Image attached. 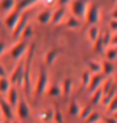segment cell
<instances>
[{
	"label": "cell",
	"mask_w": 117,
	"mask_h": 123,
	"mask_svg": "<svg viewBox=\"0 0 117 123\" xmlns=\"http://www.w3.org/2000/svg\"><path fill=\"white\" fill-rule=\"evenodd\" d=\"M48 96L51 97H61V87L59 84H52V86H48L46 91H45Z\"/></svg>",
	"instance_id": "obj_24"
},
{
	"label": "cell",
	"mask_w": 117,
	"mask_h": 123,
	"mask_svg": "<svg viewBox=\"0 0 117 123\" xmlns=\"http://www.w3.org/2000/svg\"><path fill=\"white\" fill-rule=\"evenodd\" d=\"M51 15H52V10H49V9H45V10L39 12L38 16H36L38 23H41V25H48V23L51 22Z\"/></svg>",
	"instance_id": "obj_18"
},
{
	"label": "cell",
	"mask_w": 117,
	"mask_h": 123,
	"mask_svg": "<svg viewBox=\"0 0 117 123\" xmlns=\"http://www.w3.org/2000/svg\"><path fill=\"white\" fill-rule=\"evenodd\" d=\"M91 111H93V106H91V104H87V106H84L82 109H80L78 117H80L81 120H85V119L91 114Z\"/></svg>",
	"instance_id": "obj_27"
},
{
	"label": "cell",
	"mask_w": 117,
	"mask_h": 123,
	"mask_svg": "<svg viewBox=\"0 0 117 123\" xmlns=\"http://www.w3.org/2000/svg\"><path fill=\"white\" fill-rule=\"evenodd\" d=\"M58 55H59V51H58L56 48L49 49V51L45 54V65H52V64L55 62V59L58 58Z\"/></svg>",
	"instance_id": "obj_20"
},
{
	"label": "cell",
	"mask_w": 117,
	"mask_h": 123,
	"mask_svg": "<svg viewBox=\"0 0 117 123\" xmlns=\"http://www.w3.org/2000/svg\"><path fill=\"white\" fill-rule=\"evenodd\" d=\"M100 19V6L94 2H88V7L85 12V22L88 23V26L95 25Z\"/></svg>",
	"instance_id": "obj_6"
},
{
	"label": "cell",
	"mask_w": 117,
	"mask_h": 123,
	"mask_svg": "<svg viewBox=\"0 0 117 123\" xmlns=\"http://www.w3.org/2000/svg\"><path fill=\"white\" fill-rule=\"evenodd\" d=\"M52 122L53 123H64V116H62V113H61V110L59 109H53V116H52Z\"/></svg>",
	"instance_id": "obj_34"
},
{
	"label": "cell",
	"mask_w": 117,
	"mask_h": 123,
	"mask_svg": "<svg viewBox=\"0 0 117 123\" xmlns=\"http://www.w3.org/2000/svg\"><path fill=\"white\" fill-rule=\"evenodd\" d=\"M49 86V78H48V71L43 65H41L39 68V74H38V78H36V83H35V87H33V94H35V98L38 100L41 96H43V93L46 91Z\"/></svg>",
	"instance_id": "obj_2"
},
{
	"label": "cell",
	"mask_w": 117,
	"mask_h": 123,
	"mask_svg": "<svg viewBox=\"0 0 117 123\" xmlns=\"http://www.w3.org/2000/svg\"><path fill=\"white\" fill-rule=\"evenodd\" d=\"M10 123H20V122H15V120H12V122H10Z\"/></svg>",
	"instance_id": "obj_43"
},
{
	"label": "cell",
	"mask_w": 117,
	"mask_h": 123,
	"mask_svg": "<svg viewBox=\"0 0 117 123\" xmlns=\"http://www.w3.org/2000/svg\"><path fill=\"white\" fill-rule=\"evenodd\" d=\"M113 98H116V86H114V87H113V88H111V90L104 96V97H103V101H101V103H103L104 106H107Z\"/></svg>",
	"instance_id": "obj_30"
},
{
	"label": "cell",
	"mask_w": 117,
	"mask_h": 123,
	"mask_svg": "<svg viewBox=\"0 0 117 123\" xmlns=\"http://www.w3.org/2000/svg\"><path fill=\"white\" fill-rule=\"evenodd\" d=\"M16 7V2L13 0H2L0 2V10H2V19L5 16H7L9 13H12Z\"/></svg>",
	"instance_id": "obj_13"
},
{
	"label": "cell",
	"mask_w": 117,
	"mask_h": 123,
	"mask_svg": "<svg viewBox=\"0 0 117 123\" xmlns=\"http://www.w3.org/2000/svg\"><path fill=\"white\" fill-rule=\"evenodd\" d=\"M36 3H38V2H35V0H20V2H16V7H15V10L19 12V13H23L25 10L33 7Z\"/></svg>",
	"instance_id": "obj_17"
},
{
	"label": "cell",
	"mask_w": 117,
	"mask_h": 123,
	"mask_svg": "<svg viewBox=\"0 0 117 123\" xmlns=\"http://www.w3.org/2000/svg\"><path fill=\"white\" fill-rule=\"evenodd\" d=\"M33 35V28L30 26V25H28L25 29H23V32H22V35H20V38L23 39V41H28L30 36Z\"/></svg>",
	"instance_id": "obj_35"
},
{
	"label": "cell",
	"mask_w": 117,
	"mask_h": 123,
	"mask_svg": "<svg viewBox=\"0 0 117 123\" xmlns=\"http://www.w3.org/2000/svg\"><path fill=\"white\" fill-rule=\"evenodd\" d=\"M100 29H98V26L97 25H91V26H88V29H87V39L90 41V42H95V39L100 36Z\"/></svg>",
	"instance_id": "obj_19"
},
{
	"label": "cell",
	"mask_w": 117,
	"mask_h": 123,
	"mask_svg": "<svg viewBox=\"0 0 117 123\" xmlns=\"http://www.w3.org/2000/svg\"><path fill=\"white\" fill-rule=\"evenodd\" d=\"M116 111H117V98H113L107 104V114H108V117H114Z\"/></svg>",
	"instance_id": "obj_29"
},
{
	"label": "cell",
	"mask_w": 117,
	"mask_h": 123,
	"mask_svg": "<svg viewBox=\"0 0 117 123\" xmlns=\"http://www.w3.org/2000/svg\"><path fill=\"white\" fill-rule=\"evenodd\" d=\"M5 52H6V43H5V41H0V56Z\"/></svg>",
	"instance_id": "obj_39"
},
{
	"label": "cell",
	"mask_w": 117,
	"mask_h": 123,
	"mask_svg": "<svg viewBox=\"0 0 117 123\" xmlns=\"http://www.w3.org/2000/svg\"><path fill=\"white\" fill-rule=\"evenodd\" d=\"M100 120H101L100 113H98V111H95V110H93V111H91V114H90L84 122H87V123H98Z\"/></svg>",
	"instance_id": "obj_32"
},
{
	"label": "cell",
	"mask_w": 117,
	"mask_h": 123,
	"mask_svg": "<svg viewBox=\"0 0 117 123\" xmlns=\"http://www.w3.org/2000/svg\"><path fill=\"white\" fill-rule=\"evenodd\" d=\"M33 55H35V45H29L28 52L23 58V83L22 87L25 90L26 97L32 96V62H33Z\"/></svg>",
	"instance_id": "obj_1"
},
{
	"label": "cell",
	"mask_w": 117,
	"mask_h": 123,
	"mask_svg": "<svg viewBox=\"0 0 117 123\" xmlns=\"http://www.w3.org/2000/svg\"><path fill=\"white\" fill-rule=\"evenodd\" d=\"M105 78H107V77H104L101 73L91 75V78H90V83H88V86H87V90H88V93H90V94H93L95 90H98V88L101 87V84L104 83V80H105Z\"/></svg>",
	"instance_id": "obj_9"
},
{
	"label": "cell",
	"mask_w": 117,
	"mask_h": 123,
	"mask_svg": "<svg viewBox=\"0 0 117 123\" xmlns=\"http://www.w3.org/2000/svg\"><path fill=\"white\" fill-rule=\"evenodd\" d=\"M64 18H65V6H59L58 9L52 10L51 22H49V23H51L52 26H55V25H58V23H61Z\"/></svg>",
	"instance_id": "obj_12"
},
{
	"label": "cell",
	"mask_w": 117,
	"mask_h": 123,
	"mask_svg": "<svg viewBox=\"0 0 117 123\" xmlns=\"http://www.w3.org/2000/svg\"><path fill=\"white\" fill-rule=\"evenodd\" d=\"M94 49H95V52H98V54H101V52H104L105 51V48H104V43H103V38H101V33H100V36L95 39V42H94Z\"/></svg>",
	"instance_id": "obj_33"
},
{
	"label": "cell",
	"mask_w": 117,
	"mask_h": 123,
	"mask_svg": "<svg viewBox=\"0 0 117 123\" xmlns=\"http://www.w3.org/2000/svg\"><path fill=\"white\" fill-rule=\"evenodd\" d=\"M28 48H29V42H28V41L20 39L19 42H16V43L10 48V56H12V59L16 61V62H18V61H20V59L26 55Z\"/></svg>",
	"instance_id": "obj_5"
},
{
	"label": "cell",
	"mask_w": 117,
	"mask_h": 123,
	"mask_svg": "<svg viewBox=\"0 0 117 123\" xmlns=\"http://www.w3.org/2000/svg\"><path fill=\"white\" fill-rule=\"evenodd\" d=\"M70 7H71V12L74 18H77L78 20L81 18H85V12H87V7H88V2H84V0H74V2H70Z\"/></svg>",
	"instance_id": "obj_7"
},
{
	"label": "cell",
	"mask_w": 117,
	"mask_h": 123,
	"mask_svg": "<svg viewBox=\"0 0 117 123\" xmlns=\"http://www.w3.org/2000/svg\"><path fill=\"white\" fill-rule=\"evenodd\" d=\"M25 58V56H23ZM23 58L20 61H18L12 74L9 75V83L12 87H22V83H23Z\"/></svg>",
	"instance_id": "obj_3"
},
{
	"label": "cell",
	"mask_w": 117,
	"mask_h": 123,
	"mask_svg": "<svg viewBox=\"0 0 117 123\" xmlns=\"http://www.w3.org/2000/svg\"><path fill=\"white\" fill-rule=\"evenodd\" d=\"M0 23H2V18H0Z\"/></svg>",
	"instance_id": "obj_46"
},
{
	"label": "cell",
	"mask_w": 117,
	"mask_h": 123,
	"mask_svg": "<svg viewBox=\"0 0 117 123\" xmlns=\"http://www.w3.org/2000/svg\"><path fill=\"white\" fill-rule=\"evenodd\" d=\"M116 16H117V10L114 9V10H113V13H111V19H116Z\"/></svg>",
	"instance_id": "obj_41"
},
{
	"label": "cell",
	"mask_w": 117,
	"mask_h": 123,
	"mask_svg": "<svg viewBox=\"0 0 117 123\" xmlns=\"http://www.w3.org/2000/svg\"><path fill=\"white\" fill-rule=\"evenodd\" d=\"M10 87H12V86H10L7 77H6V78H0V94H2V96H6V93L9 91Z\"/></svg>",
	"instance_id": "obj_28"
},
{
	"label": "cell",
	"mask_w": 117,
	"mask_h": 123,
	"mask_svg": "<svg viewBox=\"0 0 117 123\" xmlns=\"http://www.w3.org/2000/svg\"><path fill=\"white\" fill-rule=\"evenodd\" d=\"M98 123H104V122H103V120H100V122H98Z\"/></svg>",
	"instance_id": "obj_44"
},
{
	"label": "cell",
	"mask_w": 117,
	"mask_h": 123,
	"mask_svg": "<svg viewBox=\"0 0 117 123\" xmlns=\"http://www.w3.org/2000/svg\"><path fill=\"white\" fill-rule=\"evenodd\" d=\"M0 119H2V111H0Z\"/></svg>",
	"instance_id": "obj_45"
},
{
	"label": "cell",
	"mask_w": 117,
	"mask_h": 123,
	"mask_svg": "<svg viewBox=\"0 0 117 123\" xmlns=\"http://www.w3.org/2000/svg\"><path fill=\"white\" fill-rule=\"evenodd\" d=\"M68 111H70L71 116H78V113H80V106H78L77 100H71L70 107H68Z\"/></svg>",
	"instance_id": "obj_31"
},
{
	"label": "cell",
	"mask_w": 117,
	"mask_h": 123,
	"mask_svg": "<svg viewBox=\"0 0 117 123\" xmlns=\"http://www.w3.org/2000/svg\"><path fill=\"white\" fill-rule=\"evenodd\" d=\"M103 122L104 123H116V117H105V119H103Z\"/></svg>",
	"instance_id": "obj_40"
},
{
	"label": "cell",
	"mask_w": 117,
	"mask_h": 123,
	"mask_svg": "<svg viewBox=\"0 0 117 123\" xmlns=\"http://www.w3.org/2000/svg\"><path fill=\"white\" fill-rule=\"evenodd\" d=\"M100 65H101V74L104 77H110V75H113L116 73V65L113 62H108V61L104 59V61L100 62Z\"/></svg>",
	"instance_id": "obj_16"
},
{
	"label": "cell",
	"mask_w": 117,
	"mask_h": 123,
	"mask_svg": "<svg viewBox=\"0 0 117 123\" xmlns=\"http://www.w3.org/2000/svg\"><path fill=\"white\" fill-rule=\"evenodd\" d=\"M20 15L22 13H19V12H16V10H13L12 13H9L7 16H5L3 18V25L9 29V31H13L15 29V26H16V23L19 22V19H20Z\"/></svg>",
	"instance_id": "obj_10"
},
{
	"label": "cell",
	"mask_w": 117,
	"mask_h": 123,
	"mask_svg": "<svg viewBox=\"0 0 117 123\" xmlns=\"http://www.w3.org/2000/svg\"><path fill=\"white\" fill-rule=\"evenodd\" d=\"M90 78H91V74L87 70L82 71V74H81V86H82V88H87V86L90 83Z\"/></svg>",
	"instance_id": "obj_36"
},
{
	"label": "cell",
	"mask_w": 117,
	"mask_h": 123,
	"mask_svg": "<svg viewBox=\"0 0 117 123\" xmlns=\"http://www.w3.org/2000/svg\"><path fill=\"white\" fill-rule=\"evenodd\" d=\"M87 71H88L91 75L101 73V65H100V62H97V61H90V62H88V68H87Z\"/></svg>",
	"instance_id": "obj_25"
},
{
	"label": "cell",
	"mask_w": 117,
	"mask_h": 123,
	"mask_svg": "<svg viewBox=\"0 0 117 123\" xmlns=\"http://www.w3.org/2000/svg\"><path fill=\"white\" fill-rule=\"evenodd\" d=\"M7 77V71L3 67V64H0V78H6Z\"/></svg>",
	"instance_id": "obj_38"
},
{
	"label": "cell",
	"mask_w": 117,
	"mask_h": 123,
	"mask_svg": "<svg viewBox=\"0 0 117 123\" xmlns=\"http://www.w3.org/2000/svg\"><path fill=\"white\" fill-rule=\"evenodd\" d=\"M5 100L10 104L12 109H15V107H16V103H18V100H19V91H18V88H16V87H10L9 91L6 93Z\"/></svg>",
	"instance_id": "obj_14"
},
{
	"label": "cell",
	"mask_w": 117,
	"mask_h": 123,
	"mask_svg": "<svg viewBox=\"0 0 117 123\" xmlns=\"http://www.w3.org/2000/svg\"><path fill=\"white\" fill-rule=\"evenodd\" d=\"M104 56H105V61H108V62H113V64H114L116 59H117V49L108 46V48L104 51Z\"/></svg>",
	"instance_id": "obj_23"
},
{
	"label": "cell",
	"mask_w": 117,
	"mask_h": 123,
	"mask_svg": "<svg viewBox=\"0 0 117 123\" xmlns=\"http://www.w3.org/2000/svg\"><path fill=\"white\" fill-rule=\"evenodd\" d=\"M28 25H29V15H28V13H22L19 22L16 23L15 29L12 31V36H13V39H19L20 35H22V32H23V29H25Z\"/></svg>",
	"instance_id": "obj_8"
},
{
	"label": "cell",
	"mask_w": 117,
	"mask_h": 123,
	"mask_svg": "<svg viewBox=\"0 0 117 123\" xmlns=\"http://www.w3.org/2000/svg\"><path fill=\"white\" fill-rule=\"evenodd\" d=\"M3 123H10V120H5V122H3Z\"/></svg>",
	"instance_id": "obj_42"
},
{
	"label": "cell",
	"mask_w": 117,
	"mask_h": 123,
	"mask_svg": "<svg viewBox=\"0 0 117 123\" xmlns=\"http://www.w3.org/2000/svg\"><path fill=\"white\" fill-rule=\"evenodd\" d=\"M103 97H104V94H103L101 88L95 90L93 94H90V104H91V106H98V104H101Z\"/></svg>",
	"instance_id": "obj_21"
},
{
	"label": "cell",
	"mask_w": 117,
	"mask_h": 123,
	"mask_svg": "<svg viewBox=\"0 0 117 123\" xmlns=\"http://www.w3.org/2000/svg\"><path fill=\"white\" fill-rule=\"evenodd\" d=\"M65 26H67V29H77V28L81 26V22L77 18H74V16H68Z\"/></svg>",
	"instance_id": "obj_26"
},
{
	"label": "cell",
	"mask_w": 117,
	"mask_h": 123,
	"mask_svg": "<svg viewBox=\"0 0 117 123\" xmlns=\"http://www.w3.org/2000/svg\"><path fill=\"white\" fill-rule=\"evenodd\" d=\"M0 111H2V116H5L6 120H13V116H15V111L13 109L10 107V104L5 100V97L0 98Z\"/></svg>",
	"instance_id": "obj_11"
},
{
	"label": "cell",
	"mask_w": 117,
	"mask_h": 123,
	"mask_svg": "<svg viewBox=\"0 0 117 123\" xmlns=\"http://www.w3.org/2000/svg\"><path fill=\"white\" fill-rule=\"evenodd\" d=\"M52 116H53V109H45V110L39 111L38 119L41 122H52Z\"/></svg>",
	"instance_id": "obj_22"
},
{
	"label": "cell",
	"mask_w": 117,
	"mask_h": 123,
	"mask_svg": "<svg viewBox=\"0 0 117 123\" xmlns=\"http://www.w3.org/2000/svg\"><path fill=\"white\" fill-rule=\"evenodd\" d=\"M59 87H61V97H70L71 96V91H72V80L70 77L64 78L62 80V84Z\"/></svg>",
	"instance_id": "obj_15"
},
{
	"label": "cell",
	"mask_w": 117,
	"mask_h": 123,
	"mask_svg": "<svg viewBox=\"0 0 117 123\" xmlns=\"http://www.w3.org/2000/svg\"><path fill=\"white\" fill-rule=\"evenodd\" d=\"M108 26H110V32L116 33V31H117V20H116V19H111Z\"/></svg>",
	"instance_id": "obj_37"
},
{
	"label": "cell",
	"mask_w": 117,
	"mask_h": 123,
	"mask_svg": "<svg viewBox=\"0 0 117 123\" xmlns=\"http://www.w3.org/2000/svg\"><path fill=\"white\" fill-rule=\"evenodd\" d=\"M13 111L16 113L18 119L19 120H26L30 117V107H29V103L25 97L19 96V100L16 103V107L13 109Z\"/></svg>",
	"instance_id": "obj_4"
}]
</instances>
